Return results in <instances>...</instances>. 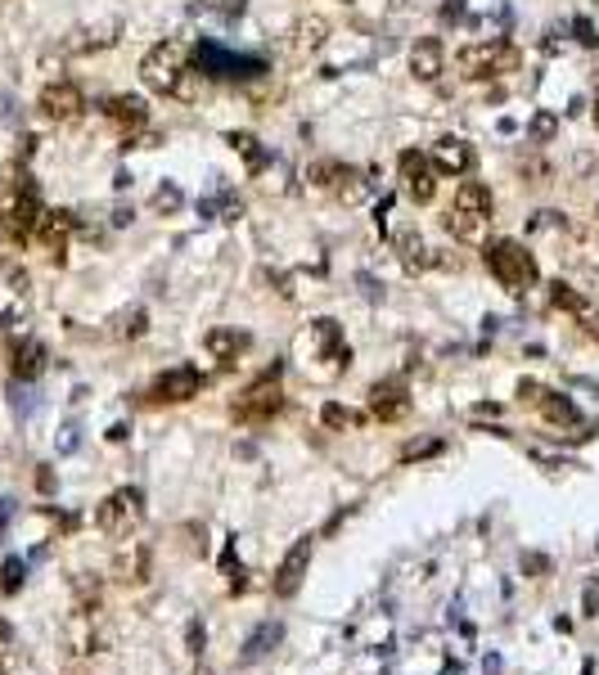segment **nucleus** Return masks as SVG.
Wrapping results in <instances>:
<instances>
[{
  "mask_svg": "<svg viewBox=\"0 0 599 675\" xmlns=\"http://www.w3.org/2000/svg\"><path fill=\"white\" fill-rule=\"evenodd\" d=\"M541 392H545V388H541V383H532V379H523V383H518V401H523V406H536V401H541Z\"/></svg>",
  "mask_w": 599,
  "mask_h": 675,
  "instance_id": "2f4dec72",
  "label": "nucleus"
},
{
  "mask_svg": "<svg viewBox=\"0 0 599 675\" xmlns=\"http://www.w3.org/2000/svg\"><path fill=\"white\" fill-rule=\"evenodd\" d=\"M536 410L554 424V428H581V410L563 397V392H541V401H536Z\"/></svg>",
  "mask_w": 599,
  "mask_h": 675,
  "instance_id": "4be33fe9",
  "label": "nucleus"
},
{
  "mask_svg": "<svg viewBox=\"0 0 599 675\" xmlns=\"http://www.w3.org/2000/svg\"><path fill=\"white\" fill-rule=\"evenodd\" d=\"M442 41L437 37H419L415 41V50H410V73L419 77V82H437L442 77Z\"/></svg>",
  "mask_w": 599,
  "mask_h": 675,
  "instance_id": "6ab92c4d",
  "label": "nucleus"
},
{
  "mask_svg": "<svg viewBox=\"0 0 599 675\" xmlns=\"http://www.w3.org/2000/svg\"><path fill=\"white\" fill-rule=\"evenodd\" d=\"M595 122H599V100H595Z\"/></svg>",
  "mask_w": 599,
  "mask_h": 675,
  "instance_id": "58836bf2",
  "label": "nucleus"
},
{
  "mask_svg": "<svg viewBox=\"0 0 599 675\" xmlns=\"http://www.w3.org/2000/svg\"><path fill=\"white\" fill-rule=\"evenodd\" d=\"M185 639H189V653H203V644H207V630H203V621H189Z\"/></svg>",
  "mask_w": 599,
  "mask_h": 675,
  "instance_id": "473e14b6",
  "label": "nucleus"
},
{
  "mask_svg": "<svg viewBox=\"0 0 599 675\" xmlns=\"http://www.w3.org/2000/svg\"><path fill=\"white\" fill-rule=\"evenodd\" d=\"M321 424H325V428H357V424H361V415H357V410H348V406H339V401H330V406L321 410Z\"/></svg>",
  "mask_w": 599,
  "mask_h": 675,
  "instance_id": "cd10ccee",
  "label": "nucleus"
},
{
  "mask_svg": "<svg viewBox=\"0 0 599 675\" xmlns=\"http://www.w3.org/2000/svg\"><path fill=\"white\" fill-rule=\"evenodd\" d=\"M370 415L383 419V424L406 419V415H410V392H406V383H397V379L374 383V388H370Z\"/></svg>",
  "mask_w": 599,
  "mask_h": 675,
  "instance_id": "ddd939ff",
  "label": "nucleus"
},
{
  "mask_svg": "<svg viewBox=\"0 0 599 675\" xmlns=\"http://www.w3.org/2000/svg\"><path fill=\"white\" fill-rule=\"evenodd\" d=\"M595 230H599V203H595Z\"/></svg>",
  "mask_w": 599,
  "mask_h": 675,
  "instance_id": "4c0bfd02",
  "label": "nucleus"
},
{
  "mask_svg": "<svg viewBox=\"0 0 599 675\" xmlns=\"http://www.w3.org/2000/svg\"><path fill=\"white\" fill-rule=\"evenodd\" d=\"M198 392H203V370H194V365H176V370L158 374V383L149 388V397H154V401H167V406L194 401Z\"/></svg>",
  "mask_w": 599,
  "mask_h": 675,
  "instance_id": "9b49d317",
  "label": "nucleus"
},
{
  "mask_svg": "<svg viewBox=\"0 0 599 675\" xmlns=\"http://www.w3.org/2000/svg\"><path fill=\"white\" fill-rule=\"evenodd\" d=\"M554 131H559V118H554V113H536V118H532V140H536V145H550Z\"/></svg>",
  "mask_w": 599,
  "mask_h": 675,
  "instance_id": "c85d7f7f",
  "label": "nucleus"
},
{
  "mask_svg": "<svg viewBox=\"0 0 599 675\" xmlns=\"http://www.w3.org/2000/svg\"><path fill=\"white\" fill-rule=\"evenodd\" d=\"M37 221H41V198L28 180L10 185L5 194H0V230H5L10 239L28 243L37 234Z\"/></svg>",
  "mask_w": 599,
  "mask_h": 675,
  "instance_id": "20e7f679",
  "label": "nucleus"
},
{
  "mask_svg": "<svg viewBox=\"0 0 599 675\" xmlns=\"http://www.w3.org/2000/svg\"><path fill=\"white\" fill-rule=\"evenodd\" d=\"M572 32H577V41H581V46H590V50L599 46V37H595V28H590L586 19H577V23H572Z\"/></svg>",
  "mask_w": 599,
  "mask_h": 675,
  "instance_id": "72a5a7b5",
  "label": "nucleus"
},
{
  "mask_svg": "<svg viewBox=\"0 0 599 675\" xmlns=\"http://www.w3.org/2000/svg\"><path fill=\"white\" fill-rule=\"evenodd\" d=\"M279 639H284V626H279V621H261V626H257V630L243 639V648H239V662H261V657H266V653H270Z\"/></svg>",
  "mask_w": 599,
  "mask_h": 675,
  "instance_id": "5701e85b",
  "label": "nucleus"
},
{
  "mask_svg": "<svg viewBox=\"0 0 599 675\" xmlns=\"http://www.w3.org/2000/svg\"><path fill=\"white\" fill-rule=\"evenodd\" d=\"M41 370H46V347L37 343V338H19V343L10 347V374L32 383Z\"/></svg>",
  "mask_w": 599,
  "mask_h": 675,
  "instance_id": "a211bd4d",
  "label": "nucleus"
},
{
  "mask_svg": "<svg viewBox=\"0 0 599 675\" xmlns=\"http://www.w3.org/2000/svg\"><path fill=\"white\" fill-rule=\"evenodd\" d=\"M140 522H145V491L140 487H122L95 509V527L113 540H127Z\"/></svg>",
  "mask_w": 599,
  "mask_h": 675,
  "instance_id": "39448f33",
  "label": "nucleus"
},
{
  "mask_svg": "<svg viewBox=\"0 0 599 675\" xmlns=\"http://www.w3.org/2000/svg\"><path fill=\"white\" fill-rule=\"evenodd\" d=\"M23 576H28V563H23V558H5V567H0V590L19 594V590H23Z\"/></svg>",
  "mask_w": 599,
  "mask_h": 675,
  "instance_id": "bb28decb",
  "label": "nucleus"
},
{
  "mask_svg": "<svg viewBox=\"0 0 599 675\" xmlns=\"http://www.w3.org/2000/svg\"><path fill=\"white\" fill-rule=\"evenodd\" d=\"M397 167H401L406 194H410L415 203H433V194H437V167H433V158H424L419 149H406V153L397 158Z\"/></svg>",
  "mask_w": 599,
  "mask_h": 675,
  "instance_id": "9d476101",
  "label": "nucleus"
},
{
  "mask_svg": "<svg viewBox=\"0 0 599 675\" xmlns=\"http://www.w3.org/2000/svg\"><path fill=\"white\" fill-rule=\"evenodd\" d=\"M127 433H131L127 424H113V428H109V442H127Z\"/></svg>",
  "mask_w": 599,
  "mask_h": 675,
  "instance_id": "f704fd0d",
  "label": "nucleus"
},
{
  "mask_svg": "<svg viewBox=\"0 0 599 675\" xmlns=\"http://www.w3.org/2000/svg\"><path fill=\"white\" fill-rule=\"evenodd\" d=\"M225 140H230V149H234V153H243V158H248V167H252V171H261V167H266V153L257 149V140H252L248 131H230Z\"/></svg>",
  "mask_w": 599,
  "mask_h": 675,
  "instance_id": "a878e982",
  "label": "nucleus"
},
{
  "mask_svg": "<svg viewBox=\"0 0 599 675\" xmlns=\"http://www.w3.org/2000/svg\"><path fill=\"white\" fill-rule=\"evenodd\" d=\"M455 207H464V212H478V216H491V207H496V198H491V189L487 185H478V180H464L460 189H455V198H451Z\"/></svg>",
  "mask_w": 599,
  "mask_h": 675,
  "instance_id": "393cba45",
  "label": "nucleus"
},
{
  "mask_svg": "<svg viewBox=\"0 0 599 675\" xmlns=\"http://www.w3.org/2000/svg\"><path fill=\"white\" fill-rule=\"evenodd\" d=\"M37 109H41V118H50V122H73V118H82L86 100H82V91H77L73 82H50V86L41 91Z\"/></svg>",
  "mask_w": 599,
  "mask_h": 675,
  "instance_id": "f8f14e48",
  "label": "nucleus"
},
{
  "mask_svg": "<svg viewBox=\"0 0 599 675\" xmlns=\"http://www.w3.org/2000/svg\"><path fill=\"white\" fill-rule=\"evenodd\" d=\"M312 549H316V536H297L293 549L279 558L275 581H270V590H275L279 599H293L297 590H303V581H307V572H312Z\"/></svg>",
  "mask_w": 599,
  "mask_h": 675,
  "instance_id": "6e6552de",
  "label": "nucleus"
},
{
  "mask_svg": "<svg viewBox=\"0 0 599 675\" xmlns=\"http://www.w3.org/2000/svg\"><path fill=\"white\" fill-rule=\"evenodd\" d=\"M10 513H14V504H10V500H0V531H5V522H10Z\"/></svg>",
  "mask_w": 599,
  "mask_h": 675,
  "instance_id": "c9c22d12",
  "label": "nucleus"
},
{
  "mask_svg": "<svg viewBox=\"0 0 599 675\" xmlns=\"http://www.w3.org/2000/svg\"><path fill=\"white\" fill-rule=\"evenodd\" d=\"M198 675H212V671H207V666H203V671H198Z\"/></svg>",
  "mask_w": 599,
  "mask_h": 675,
  "instance_id": "ea45409f",
  "label": "nucleus"
},
{
  "mask_svg": "<svg viewBox=\"0 0 599 675\" xmlns=\"http://www.w3.org/2000/svg\"><path fill=\"white\" fill-rule=\"evenodd\" d=\"M325 19H297L293 23V32H288V55L293 59H307L312 50H321L325 46Z\"/></svg>",
  "mask_w": 599,
  "mask_h": 675,
  "instance_id": "aec40b11",
  "label": "nucleus"
},
{
  "mask_svg": "<svg viewBox=\"0 0 599 675\" xmlns=\"http://www.w3.org/2000/svg\"><path fill=\"white\" fill-rule=\"evenodd\" d=\"M487 225H491V216L464 212V207H455V203L442 212V230H446L455 243H482V239H487Z\"/></svg>",
  "mask_w": 599,
  "mask_h": 675,
  "instance_id": "4468645a",
  "label": "nucleus"
},
{
  "mask_svg": "<svg viewBox=\"0 0 599 675\" xmlns=\"http://www.w3.org/2000/svg\"><path fill=\"white\" fill-rule=\"evenodd\" d=\"M145 324H149V315H145V311H131V315L122 320V329H118V333H122V338H140V333H145Z\"/></svg>",
  "mask_w": 599,
  "mask_h": 675,
  "instance_id": "7c9ffc66",
  "label": "nucleus"
},
{
  "mask_svg": "<svg viewBox=\"0 0 599 675\" xmlns=\"http://www.w3.org/2000/svg\"><path fill=\"white\" fill-rule=\"evenodd\" d=\"M140 77H145L149 91L172 95V100H185V104L198 100V82H203V73L189 68V50H185L181 41H158V46L140 59Z\"/></svg>",
  "mask_w": 599,
  "mask_h": 675,
  "instance_id": "f257e3e1",
  "label": "nucleus"
},
{
  "mask_svg": "<svg viewBox=\"0 0 599 675\" xmlns=\"http://www.w3.org/2000/svg\"><path fill=\"white\" fill-rule=\"evenodd\" d=\"M428 158H433V167H437L442 176H464V171L473 167V149H469L464 140H455V136H446V140H437Z\"/></svg>",
  "mask_w": 599,
  "mask_h": 675,
  "instance_id": "f3484780",
  "label": "nucleus"
},
{
  "mask_svg": "<svg viewBox=\"0 0 599 675\" xmlns=\"http://www.w3.org/2000/svg\"><path fill=\"white\" fill-rule=\"evenodd\" d=\"M523 567H527V572H545L550 563H545V558H523Z\"/></svg>",
  "mask_w": 599,
  "mask_h": 675,
  "instance_id": "e433bc0d",
  "label": "nucleus"
},
{
  "mask_svg": "<svg viewBox=\"0 0 599 675\" xmlns=\"http://www.w3.org/2000/svg\"><path fill=\"white\" fill-rule=\"evenodd\" d=\"M104 113H109V122L122 127L127 136H136V131L149 127V104H145L140 95H113V100L104 104Z\"/></svg>",
  "mask_w": 599,
  "mask_h": 675,
  "instance_id": "dca6fc26",
  "label": "nucleus"
},
{
  "mask_svg": "<svg viewBox=\"0 0 599 675\" xmlns=\"http://www.w3.org/2000/svg\"><path fill=\"white\" fill-rule=\"evenodd\" d=\"M482 261H487V270L496 275V284H500L505 293H527V288L541 279L536 257H532L518 239H491L487 252H482Z\"/></svg>",
  "mask_w": 599,
  "mask_h": 675,
  "instance_id": "f03ea898",
  "label": "nucleus"
},
{
  "mask_svg": "<svg viewBox=\"0 0 599 675\" xmlns=\"http://www.w3.org/2000/svg\"><path fill=\"white\" fill-rule=\"evenodd\" d=\"M154 207H158V212H176V207H181V189H176V185H163V189L154 194Z\"/></svg>",
  "mask_w": 599,
  "mask_h": 675,
  "instance_id": "c756f323",
  "label": "nucleus"
},
{
  "mask_svg": "<svg viewBox=\"0 0 599 675\" xmlns=\"http://www.w3.org/2000/svg\"><path fill=\"white\" fill-rule=\"evenodd\" d=\"M518 64H523L518 46H514V41H500V37H491V41H478V46H464V50L455 55V68H460L464 77H473V82L505 77V73H514Z\"/></svg>",
  "mask_w": 599,
  "mask_h": 675,
  "instance_id": "7ed1b4c3",
  "label": "nucleus"
},
{
  "mask_svg": "<svg viewBox=\"0 0 599 675\" xmlns=\"http://www.w3.org/2000/svg\"><path fill=\"white\" fill-rule=\"evenodd\" d=\"M307 180L316 185V189H325V194H334L339 203H361L366 194H370V185H366V176L357 171V167H348V162H334V158H325V162H312L307 167Z\"/></svg>",
  "mask_w": 599,
  "mask_h": 675,
  "instance_id": "0eeeda50",
  "label": "nucleus"
},
{
  "mask_svg": "<svg viewBox=\"0 0 599 675\" xmlns=\"http://www.w3.org/2000/svg\"><path fill=\"white\" fill-rule=\"evenodd\" d=\"M73 230H77V216H73V212H64V207H55V212H41V221H37V234H32V239H41V248H46V252H64V248H68V239H73Z\"/></svg>",
  "mask_w": 599,
  "mask_h": 675,
  "instance_id": "2eb2a0df",
  "label": "nucleus"
},
{
  "mask_svg": "<svg viewBox=\"0 0 599 675\" xmlns=\"http://www.w3.org/2000/svg\"><path fill=\"white\" fill-rule=\"evenodd\" d=\"M392 248H397V257H401V266H406L410 275H419L424 266H433V257H428L419 230H397V234H392Z\"/></svg>",
  "mask_w": 599,
  "mask_h": 675,
  "instance_id": "412c9836",
  "label": "nucleus"
},
{
  "mask_svg": "<svg viewBox=\"0 0 599 675\" xmlns=\"http://www.w3.org/2000/svg\"><path fill=\"white\" fill-rule=\"evenodd\" d=\"M279 410H284L279 365H275V370H266L257 383H248V388H243V397L234 401V419H239V424H266V419H275Z\"/></svg>",
  "mask_w": 599,
  "mask_h": 675,
  "instance_id": "423d86ee",
  "label": "nucleus"
},
{
  "mask_svg": "<svg viewBox=\"0 0 599 675\" xmlns=\"http://www.w3.org/2000/svg\"><path fill=\"white\" fill-rule=\"evenodd\" d=\"M198 68H203V77H221V82H248V77L266 73L261 59H239V55H230V50H221L212 41L198 46Z\"/></svg>",
  "mask_w": 599,
  "mask_h": 675,
  "instance_id": "1a4fd4ad",
  "label": "nucleus"
},
{
  "mask_svg": "<svg viewBox=\"0 0 599 675\" xmlns=\"http://www.w3.org/2000/svg\"><path fill=\"white\" fill-rule=\"evenodd\" d=\"M243 347H248V338H243L239 329H212V333H207V352H212L221 365H234Z\"/></svg>",
  "mask_w": 599,
  "mask_h": 675,
  "instance_id": "b1692460",
  "label": "nucleus"
}]
</instances>
